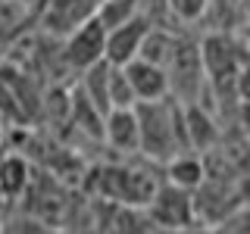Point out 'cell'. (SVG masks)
I'll use <instances>...</instances> for the list:
<instances>
[{"label": "cell", "instance_id": "6da1fadb", "mask_svg": "<svg viewBox=\"0 0 250 234\" xmlns=\"http://www.w3.org/2000/svg\"><path fill=\"white\" fill-rule=\"evenodd\" d=\"M138 116V153L156 162H169L175 153H185V128H182V103L172 106L166 100L135 103Z\"/></svg>", "mask_w": 250, "mask_h": 234}, {"label": "cell", "instance_id": "7a4b0ae2", "mask_svg": "<svg viewBox=\"0 0 250 234\" xmlns=\"http://www.w3.org/2000/svg\"><path fill=\"white\" fill-rule=\"evenodd\" d=\"M166 78H169V97L178 94V103H197L200 88H203V62H200V47L178 38L175 53L166 62Z\"/></svg>", "mask_w": 250, "mask_h": 234}, {"label": "cell", "instance_id": "3957f363", "mask_svg": "<svg viewBox=\"0 0 250 234\" xmlns=\"http://www.w3.org/2000/svg\"><path fill=\"white\" fill-rule=\"evenodd\" d=\"M194 213H197V203L188 191L172 184H160L156 194L147 203V215L160 225L163 231H185L188 225L194 222Z\"/></svg>", "mask_w": 250, "mask_h": 234}, {"label": "cell", "instance_id": "277c9868", "mask_svg": "<svg viewBox=\"0 0 250 234\" xmlns=\"http://www.w3.org/2000/svg\"><path fill=\"white\" fill-rule=\"evenodd\" d=\"M106 53V28L97 22V16H91V19H84L78 28H72L66 35V50H62V57L72 69H88L94 62H100Z\"/></svg>", "mask_w": 250, "mask_h": 234}, {"label": "cell", "instance_id": "5b68a950", "mask_svg": "<svg viewBox=\"0 0 250 234\" xmlns=\"http://www.w3.org/2000/svg\"><path fill=\"white\" fill-rule=\"evenodd\" d=\"M147 31H150V22H147L141 13L135 16V19L109 28L106 31V53H104V59L109 62V66H128L131 59H138Z\"/></svg>", "mask_w": 250, "mask_h": 234}, {"label": "cell", "instance_id": "8992f818", "mask_svg": "<svg viewBox=\"0 0 250 234\" xmlns=\"http://www.w3.org/2000/svg\"><path fill=\"white\" fill-rule=\"evenodd\" d=\"M122 72L135 94V103H153V100L169 97V78L163 66H153L147 59H131L128 66H122Z\"/></svg>", "mask_w": 250, "mask_h": 234}, {"label": "cell", "instance_id": "52a82bcc", "mask_svg": "<svg viewBox=\"0 0 250 234\" xmlns=\"http://www.w3.org/2000/svg\"><path fill=\"white\" fill-rule=\"evenodd\" d=\"M100 131H104L106 144L113 147L116 153H138V116H135V106L109 109L104 116Z\"/></svg>", "mask_w": 250, "mask_h": 234}, {"label": "cell", "instance_id": "ba28073f", "mask_svg": "<svg viewBox=\"0 0 250 234\" xmlns=\"http://www.w3.org/2000/svg\"><path fill=\"white\" fill-rule=\"evenodd\" d=\"M97 10V0H50L44 13V25L53 35L66 38L72 28H78L84 19H91Z\"/></svg>", "mask_w": 250, "mask_h": 234}, {"label": "cell", "instance_id": "9c48e42d", "mask_svg": "<svg viewBox=\"0 0 250 234\" xmlns=\"http://www.w3.org/2000/svg\"><path fill=\"white\" fill-rule=\"evenodd\" d=\"M207 178V169H203V159L197 153H175L172 159L166 162V184L172 187H182V191H197Z\"/></svg>", "mask_w": 250, "mask_h": 234}, {"label": "cell", "instance_id": "30bf717a", "mask_svg": "<svg viewBox=\"0 0 250 234\" xmlns=\"http://www.w3.org/2000/svg\"><path fill=\"white\" fill-rule=\"evenodd\" d=\"M138 13H141V0H97V10H94L97 22L106 31L128 22V19H135Z\"/></svg>", "mask_w": 250, "mask_h": 234}, {"label": "cell", "instance_id": "8fae6325", "mask_svg": "<svg viewBox=\"0 0 250 234\" xmlns=\"http://www.w3.org/2000/svg\"><path fill=\"white\" fill-rule=\"evenodd\" d=\"M25 178H28V166L22 159L10 156V159L0 162V191L3 194H19L25 187Z\"/></svg>", "mask_w": 250, "mask_h": 234}, {"label": "cell", "instance_id": "7c38bea8", "mask_svg": "<svg viewBox=\"0 0 250 234\" xmlns=\"http://www.w3.org/2000/svg\"><path fill=\"white\" fill-rule=\"evenodd\" d=\"M163 3H166L169 19L178 22H197L209 10V0H163Z\"/></svg>", "mask_w": 250, "mask_h": 234}, {"label": "cell", "instance_id": "4fadbf2b", "mask_svg": "<svg viewBox=\"0 0 250 234\" xmlns=\"http://www.w3.org/2000/svg\"><path fill=\"white\" fill-rule=\"evenodd\" d=\"M238 94L250 106V66H241V72H238Z\"/></svg>", "mask_w": 250, "mask_h": 234}]
</instances>
